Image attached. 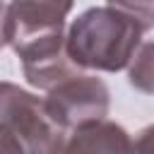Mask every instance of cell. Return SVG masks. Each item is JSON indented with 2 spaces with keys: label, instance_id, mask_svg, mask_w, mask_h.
<instances>
[{
  "label": "cell",
  "instance_id": "6da1fadb",
  "mask_svg": "<svg viewBox=\"0 0 154 154\" xmlns=\"http://www.w3.org/2000/svg\"><path fill=\"white\" fill-rule=\"evenodd\" d=\"M72 0H10L7 38L22 58L24 77L31 87L53 89L82 72L65 48V17Z\"/></svg>",
  "mask_w": 154,
  "mask_h": 154
},
{
  "label": "cell",
  "instance_id": "7a4b0ae2",
  "mask_svg": "<svg viewBox=\"0 0 154 154\" xmlns=\"http://www.w3.org/2000/svg\"><path fill=\"white\" fill-rule=\"evenodd\" d=\"M144 26L116 5L91 7L82 12L67 36L65 48L72 63L82 70L118 72L130 65L142 41Z\"/></svg>",
  "mask_w": 154,
  "mask_h": 154
},
{
  "label": "cell",
  "instance_id": "3957f363",
  "mask_svg": "<svg viewBox=\"0 0 154 154\" xmlns=\"http://www.w3.org/2000/svg\"><path fill=\"white\" fill-rule=\"evenodd\" d=\"M63 137L43 99L0 82V152H60Z\"/></svg>",
  "mask_w": 154,
  "mask_h": 154
},
{
  "label": "cell",
  "instance_id": "277c9868",
  "mask_svg": "<svg viewBox=\"0 0 154 154\" xmlns=\"http://www.w3.org/2000/svg\"><path fill=\"white\" fill-rule=\"evenodd\" d=\"M46 111L51 116V120L65 132L70 135L75 128L106 118L108 113V89L101 79L96 77H87V75H75L60 84H55L53 89H48V96L43 99Z\"/></svg>",
  "mask_w": 154,
  "mask_h": 154
},
{
  "label": "cell",
  "instance_id": "5b68a950",
  "mask_svg": "<svg viewBox=\"0 0 154 154\" xmlns=\"http://www.w3.org/2000/svg\"><path fill=\"white\" fill-rule=\"evenodd\" d=\"M132 142L128 140V132L106 120H91L70 132V142H65L63 152H130Z\"/></svg>",
  "mask_w": 154,
  "mask_h": 154
},
{
  "label": "cell",
  "instance_id": "8992f818",
  "mask_svg": "<svg viewBox=\"0 0 154 154\" xmlns=\"http://www.w3.org/2000/svg\"><path fill=\"white\" fill-rule=\"evenodd\" d=\"M128 79L135 89L144 94H154V41L144 43L137 55L130 60V72Z\"/></svg>",
  "mask_w": 154,
  "mask_h": 154
},
{
  "label": "cell",
  "instance_id": "52a82bcc",
  "mask_svg": "<svg viewBox=\"0 0 154 154\" xmlns=\"http://www.w3.org/2000/svg\"><path fill=\"white\" fill-rule=\"evenodd\" d=\"M108 5L125 10L130 17H135L144 26V31L154 26V0H108Z\"/></svg>",
  "mask_w": 154,
  "mask_h": 154
},
{
  "label": "cell",
  "instance_id": "ba28073f",
  "mask_svg": "<svg viewBox=\"0 0 154 154\" xmlns=\"http://www.w3.org/2000/svg\"><path fill=\"white\" fill-rule=\"evenodd\" d=\"M132 149H137V152H154V125H149V128H144L140 132V140L132 144Z\"/></svg>",
  "mask_w": 154,
  "mask_h": 154
},
{
  "label": "cell",
  "instance_id": "9c48e42d",
  "mask_svg": "<svg viewBox=\"0 0 154 154\" xmlns=\"http://www.w3.org/2000/svg\"><path fill=\"white\" fill-rule=\"evenodd\" d=\"M5 43H10V38H7V5L0 0V48Z\"/></svg>",
  "mask_w": 154,
  "mask_h": 154
}]
</instances>
